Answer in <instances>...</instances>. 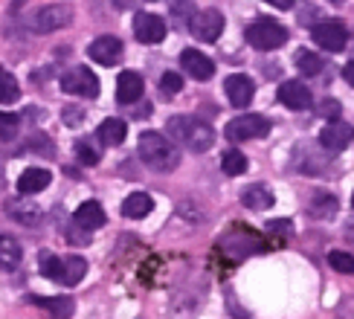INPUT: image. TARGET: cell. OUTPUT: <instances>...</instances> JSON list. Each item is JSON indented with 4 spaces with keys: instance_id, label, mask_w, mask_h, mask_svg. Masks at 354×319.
<instances>
[{
    "instance_id": "27",
    "label": "cell",
    "mask_w": 354,
    "mask_h": 319,
    "mask_svg": "<svg viewBox=\"0 0 354 319\" xmlns=\"http://www.w3.org/2000/svg\"><path fill=\"white\" fill-rule=\"evenodd\" d=\"M297 67H299L302 76H319L322 67H326V61H322V58L317 52H311V50H299L297 52Z\"/></svg>"
},
{
    "instance_id": "31",
    "label": "cell",
    "mask_w": 354,
    "mask_h": 319,
    "mask_svg": "<svg viewBox=\"0 0 354 319\" xmlns=\"http://www.w3.org/2000/svg\"><path fill=\"white\" fill-rule=\"evenodd\" d=\"M41 273L53 282H62V258L53 253H41Z\"/></svg>"
},
{
    "instance_id": "21",
    "label": "cell",
    "mask_w": 354,
    "mask_h": 319,
    "mask_svg": "<svg viewBox=\"0 0 354 319\" xmlns=\"http://www.w3.org/2000/svg\"><path fill=\"white\" fill-rule=\"evenodd\" d=\"M241 203L247 209H253V212H264V209L273 206V192L264 183H253V186H247L241 192Z\"/></svg>"
},
{
    "instance_id": "39",
    "label": "cell",
    "mask_w": 354,
    "mask_h": 319,
    "mask_svg": "<svg viewBox=\"0 0 354 319\" xmlns=\"http://www.w3.org/2000/svg\"><path fill=\"white\" fill-rule=\"evenodd\" d=\"M346 238H348V241H351V244H354V221H351V224H348V226H346Z\"/></svg>"
},
{
    "instance_id": "7",
    "label": "cell",
    "mask_w": 354,
    "mask_h": 319,
    "mask_svg": "<svg viewBox=\"0 0 354 319\" xmlns=\"http://www.w3.org/2000/svg\"><path fill=\"white\" fill-rule=\"evenodd\" d=\"M189 32L195 35L198 41L203 44H212L218 41V35L224 32V14H221L218 9H201L189 18Z\"/></svg>"
},
{
    "instance_id": "23",
    "label": "cell",
    "mask_w": 354,
    "mask_h": 319,
    "mask_svg": "<svg viewBox=\"0 0 354 319\" xmlns=\"http://www.w3.org/2000/svg\"><path fill=\"white\" fill-rule=\"evenodd\" d=\"M125 134H128V125H125L122 119H113V116L96 128L99 142H102V145H108V148H113V145H122Z\"/></svg>"
},
{
    "instance_id": "16",
    "label": "cell",
    "mask_w": 354,
    "mask_h": 319,
    "mask_svg": "<svg viewBox=\"0 0 354 319\" xmlns=\"http://www.w3.org/2000/svg\"><path fill=\"white\" fill-rule=\"evenodd\" d=\"M6 215L12 218V221L24 224V226H38L41 218H44L41 206H38V203H32L29 197H9L6 200Z\"/></svg>"
},
{
    "instance_id": "32",
    "label": "cell",
    "mask_w": 354,
    "mask_h": 319,
    "mask_svg": "<svg viewBox=\"0 0 354 319\" xmlns=\"http://www.w3.org/2000/svg\"><path fill=\"white\" fill-rule=\"evenodd\" d=\"M328 264H331L337 273H348V276H354V255H348V253H343V250L328 253Z\"/></svg>"
},
{
    "instance_id": "14",
    "label": "cell",
    "mask_w": 354,
    "mask_h": 319,
    "mask_svg": "<svg viewBox=\"0 0 354 319\" xmlns=\"http://www.w3.org/2000/svg\"><path fill=\"white\" fill-rule=\"evenodd\" d=\"M224 93L232 102V108H247L250 102H253L256 84H253V79H250V76H244V72H235V76H227Z\"/></svg>"
},
{
    "instance_id": "6",
    "label": "cell",
    "mask_w": 354,
    "mask_h": 319,
    "mask_svg": "<svg viewBox=\"0 0 354 319\" xmlns=\"http://www.w3.org/2000/svg\"><path fill=\"white\" fill-rule=\"evenodd\" d=\"M62 90L70 96L96 99L99 96V79L93 76V70H87V67H70L62 76Z\"/></svg>"
},
{
    "instance_id": "13",
    "label": "cell",
    "mask_w": 354,
    "mask_h": 319,
    "mask_svg": "<svg viewBox=\"0 0 354 319\" xmlns=\"http://www.w3.org/2000/svg\"><path fill=\"white\" fill-rule=\"evenodd\" d=\"M351 139H354V128L348 122H328L326 128L319 130V145L326 151H331V154L348 148Z\"/></svg>"
},
{
    "instance_id": "1",
    "label": "cell",
    "mask_w": 354,
    "mask_h": 319,
    "mask_svg": "<svg viewBox=\"0 0 354 319\" xmlns=\"http://www.w3.org/2000/svg\"><path fill=\"white\" fill-rule=\"evenodd\" d=\"M137 151H140V160L151 171H160V174H169L180 166V148L166 137V134H157V130H142L140 134V142H137Z\"/></svg>"
},
{
    "instance_id": "11",
    "label": "cell",
    "mask_w": 354,
    "mask_h": 319,
    "mask_svg": "<svg viewBox=\"0 0 354 319\" xmlns=\"http://www.w3.org/2000/svg\"><path fill=\"white\" fill-rule=\"evenodd\" d=\"M180 67L186 70V76L198 81H209L215 76V61L209 55H203L201 50H183L180 52Z\"/></svg>"
},
{
    "instance_id": "17",
    "label": "cell",
    "mask_w": 354,
    "mask_h": 319,
    "mask_svg": "<svg viewBox=\"0 0 354 319\" xmlns=\"http://www.w3.org/2000/svg\"><path fill=\"white\" fill-rule=\"evenodd\" d=\"M105 221H108V215H105V209H102V203H96V200H84L82 206L73 212V224H76L79 229H84V232L102 229Z\"/></svg>"
},
{
    "instance_id": "2",
    "label": "cell",
    "mask_w": 354,
    "mask_h": 319,
    "mask_svg": "<svg viewBox=\"0 0 354 319\" xmlns=\"http://www.w3.org/2000/svg\"><path fill=\"white\" fill-rule=\"evenodd\" d=\"M166 128H169V137H171L174 145H183V148L195 151V154L209 151L215 145V130L203 119H198V116L177 113L166 122Z\"/></svg>"
},
{
    "instance_id": "10",
    "label": "cell",
    "mask_w": 354,
    "mask_h": 319,
    "mask_svg": "<svg viewBox=\"0 0 354 319\" xmlns=\"http://www.w3.org/2000/svg\"><path fill=\"white\" fill-rule=\"evenodd\" d=\"M122 52H125V47L116 35H99L96 41H91V47H87V55H91L96 64H105V67H113L122 58Z\"/></svg>"
},
{
    "instance_id": "20",
    "label": "cell",
    "mask_w": 354,
    "mask_h": 319,
    "mask_svg": "<svg viewBox=\"0 0 354 319\" xmlns=\"http://www.w3.org/2000/svg\"><path fill=\"white\" fill-rule=\"evenodd\" d=\"M50 180H53V174L47 168H26L18 177V192L21 195H38L50 186Z\"/></svg>"
},
{
    "instance_id": "4",
    "label": "cell",
    "mask_w": 354,
    "mask_h": 319,
    "mask_svg": "<svg viewBox=\"0 0 354 319\" xmlns=\"http://www.w3.org/2000/svg\"><path fill=\"white\" fill-rule=\"evenodd\" d=\"M73 21V9L64 3H50V6H38L32 14H29L26 26L32 32L44 35V32H55V29H64Z\"/></svg>"
},
{
    "instance_id": "40",
    "label": "cell",
    "mask_w": 354,
    "mask_h": 319,
    "mask_svg": "<svg viewBox=\"0 0 354 319\" xmlns=\"http://www.w3.org/2000/svg\"><path fill=\"white\" fill-rule=\"evenodd\" d=\"M0 186H3V163H0Z\"/></svg>"
},
{
    "instance_id": "37",
    "label": "cell",
    "mask_w": 354,
    "mask_h": 319,
    "mask_svg": "<svg viewBox=\"0 0 354 319\" xmlns=\"http://www.w3.org/2000/svg\"><path fill=\"white\" fill-rule=\"evenodd\" d=\"M82 119H84V110H70V108L64 110V122L67 125H79Z\"/></svg>"
},
{
    "instance_id": "3",
    "label": "cell",
    "mask_w": 354,
    "mask_h": 319,
    "mask_svg": "<svg viewBox=\"0 0 354 319\" xmlns=\"http://www.w3.org/2000/svg\"><path fill=\"white\" fill-rule=\"evenodd\" d=\"M247 44L250 47H256V50H264V52H270V50H279V47H285L288 44V29L273 21V18H259L247 26Z\"/></svg>"
},
{
    "instance_id": "8",
    "label": "cell",
    "mask_w": 354,
    "mask_h": 319,
    "mask_svg": "<svg viewBox=\"0 0 354 319\" xmlns=\"http://www.w3.org/2000/svg\"><path fill=\"white\" fill-rule=\"evenodd\" d=\"M311 38L319 44L326 52H340L348 41V32L340 21H322L317 26H311Z\"/></svg>"
},
{
    "instance_id": "30",
    "label": "cell",
    "mask_w": 354,
    "mask_h": 319,
    "mask_svg": "<svg viewBox=\"0 0 354 319\" xmlns=\"http://www.w3.org/2000/svg\"><path fill=\"white\" fill-rule=\"evenodd\" d=\"M18 128H21L18 116L0 110V142H12L15 137H18Z\"/></svg>"
},
{
    "instance_id": "15",
    "label": "cell",
    "mask_w": 354,
    "mask_h": 319,
    "mask_svg": "<svg viewBox=\"0 0 354 319\" xmlns=\"http://www.w3.org/2000/svg\"><path fill=\"white\" fill-rule=\"evenodd\" d=\"M145 93V81L140 72L134 70H125L120 72V79H116V102L120 105H134V102H140Z\"/></svg>"
},
{
    "instance_id": "22",
    "label": "cell",
    "mask_w": 354,
    "mask_h": 319,
    "mask_svg": "<svg viewBox=\"0 0 354 319\" xmlns=\"http://www.w3.org/2000/svg\"><path fill=\"white\" fill-rule=\"evenodd\" d=\"M256 244L259 241L253 235H239V232H232V235H227L224 241H221V250H224L227 255H232V258H244V255L259 250Z\"/></svg>"
},
{
    "instance_id": "18",
    "label": "cell",
    "mask_w": 354,
    "mask_h": 319,
    "mask_svg": "<svg viewBox=\"0 0 354 319\" xmlns=\"http://www.w3.org/2000/svg\"><path fill=\"white\" fill-rule=\"evenodd\" d=\"M305 212L311 215L314 221H331V218L337 215V197L328 195V192H314L311 197H308Z\"/></svg>"
},
{
    "instance_id": "38",
    "label": "cell",
    "mask_w": 354,
    "mask_h": 319,
    "mask_svg": "<svg viewBox=\"0 0 354 319\" xmlns=\"http://www.w3.org/2000/svg\"><path fill=\"white\" fill-rule=\"evenodd\" d=\"M343 79H346V81L354 87V58H351V61L343 67Z\"/></svg>"
},
{
    "instance_id": "35",
    "label": "cell",
    "mask_w": 354,
    "mask_h": 319,
    "mask_svg": "<svg viewBox=\"0 0 354 319\" xmlns=\"http://www.w3.org/2000/svg\"><path fill=\"white\" fill-rule=\"evenodd\" d=\"M24 148H26V151H29V148H35V151L44 154V157H53V142L44 137V134H32V137H29V142L24 145Z\"/></svg>"
},
{
    "instance_id": "34",
    "label": "cell",
    "mask_w": 354,
    "mask_h": 319,
    "mask_svg": "<svg viewBox=\"0 0 354 319\" xmlns=\"http://www.w3.org/2000/svg\"><path fill=\"white\" fill-rule=\"evenodd\" d=\"M76 157H79V163L82 166H96L99 163V151L93 148V145L91 142H76Z\"/></svg>"
},
{
    "instance_id": "36",
    "label": "cell",
    "mask_w": 354,
    "mask_h": 319,
    "mask_svg": "<svg viewBox=\"0 0 354 319\" xmlns=\"http://www.w3.org/2000/svg\"><path fill=\"white\" fill-rule=\"evenodd\" d=\"M319 113L322 116H337V113H340V102H337V99H326V102H322V108H319Z\"/></svg>"
},
{
    "instance_id": "5",
    "label": "cell",
    "mask_w": 354,
    "mask_h": 319,
    "mask_svg": "<svg viewBox=\"0 0 354 319\" xmlns=\"http://www.w3.org/2000/svg\"><path fill=\"white\" fill-rule=\"evenodd\" d=\"M227 139L230 142H247V139H261L270 134V122L261 113H241L227 125Z\"/></svg>"
},
{
    "instance_id": "19",
    "label": "cell",
    "mask_w": 354,
    "mask_h": 319,
    "mask_svg": "<svg viewBox=\"0 0 354 319\" xmlns=\"http://www.w3.org/2000/svg\"><path fill=\"white\" fill-rule=\"evenodd\" d=\"M29 302L38 304L44 311H50L55 319H70L73 311H76V302L70 296H29Z\"/></svg>"
},
{
    "instance_id": "24",
    "label": "cell",
    "mask_w": 354,
    "mask_h": 319,
    "mask_svg": "<svg viewBox=\"0 0 354 319\" xmlns=\"http://www.w3.org/2000/svg\"><path fill=\"white\" fill-rule=\"evenodd\" d=\"M151 209H154V200H151V195H145V192H134V195H128L122 200V215L125 218H134V221L145 218Z\"/></svg>"
},
{
    "instance_id": "28",
    "label": "cell",
    "mask_w": 354,
    "mask_h": 319,
    "mask_svg": "<svg viewBox=\"0 0 354 319\" xmlns=\"http://www.w3.org/2000/svg\"><path fill=\"white\" fill-rule=\"evenodd\" d=\"M221 168H224V174H230V177H239V174L247 171V157L241 151H224V157H221Z\"/></svg>"
},
{
    "instance_id": "25",
    "label": "cell",
    "mask_w": 354,
    "mask_h": 319,
    "mask_svg": "<svg viewBox=\"0 0 354 319\" xmlns=\"http://www.w3.org/2000/svg\"><path fill=\"white\" fill-rule=\"evenodd\" d=\"M84 273H87V261L82 255H67L62 258V284L73 287V284H79L84 279Z\"/></svg>"
},
{
    "instance_id": "12",
    "label": "cell",
    "mask_w": 354,
    "mask_h": 319,
    "mask_svg": "<svg viewBox=\"0 0 354 319\" xmlns=\"http://www.w3.org/2000/svg\"><path fill=\"white\" fill-rule=\"evenodd\" d=\"M276 96L290 110H308L314 105V96H311V90H308V84H302V81H282Z\"/></svg>"
},
{
    "instance_id": "41",
    "label": "cell",
    "mask_w": 354,
    "mask_h": 319,
    "mask_svg": "<svg viewBox=\"0 0 354 319\" xmlns=\"http://www.w3.org/2000/svg\"><path fill=\"white\" fill-rule=\"evenodd\" d=\"M351 206H354V195H351Z\"/></svg>"
},
{
    "instance_id": "26",
    "label": "cell",
    "mask_w": 354,
    "mask_h": 319,
    "mask_svg": "<svg viewBox=\"0 0 354 319\" xmlns=\"http://www.w3.org/2000/svg\"><path fill=\"white\" fill-rule=\"evenodd\" d=\"M21 258H24L21 244L9 235H0V270H15L21 264Z\"/></svg>"
},
{
    "instance_id": "9",
    "label": "cell",
    "mask_w": 354,
    "mask_h": 319,
    "mask_svg": "<svg viewBox=\"0 0 354 319\" xmlns=\"http://www.w3.org/2000/svg\"><path fill=\"white\" fill-rule=\"evenodd\" d=\"M134 35L140 44H160L166 38V21L154 12H137L134 18Z\"/></svg>"
},
{
    "instance_id": "33",
    "label": "cell",
    "mask_w": 354,
    "mask_h": 319,
    "mask_svg": "<svg viewBox=\"0 0 354 319\" xmlns=\"http://www.w3.org/2000/svg\"><path fill=\"white\" fill-rule=\"evenodd\" d=\"M160 90H163L166 96H174L183 90V79L180 72H163V79H160Z\"/></svg>"
},
{
    "instance_id": "29",
    "label": "cell",
    "mask_w": 354,
    "mask_h": 319,
    "mask_svg": "<svg viewBox=\"0 0 354 319\" xmlns=\"http://www.w3.org/2000/svg\"><path fill=\"white\" fill-rule=\"evenodd\" d=\"M18 96H21L18 81H15L12 72L0 67V105H12V102H18Z\"/></svg>"
}]
</instances>
